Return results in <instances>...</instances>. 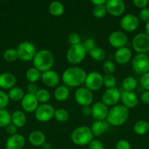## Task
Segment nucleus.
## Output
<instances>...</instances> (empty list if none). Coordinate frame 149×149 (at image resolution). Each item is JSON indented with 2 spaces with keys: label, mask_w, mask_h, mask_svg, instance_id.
<instances>
[{
  "label": "nucleus",
  "mask_w": 149,
  "mask_h": 149,
  "mask_svg": "<svg viewBox=\"0 0 149 149\" xmlns=\"http://www.w3.org/2000/svg\"><path fill=\"white\" fill-rule=\"evenodd\" d=\"M83 114L85 116H90L92 115V109L90 106H84L83 108Z\"/></svg>",
  "instance_id": "603ef678"
},
{
  "label": "nucleus",
  "mask_w": 149,
  "mask_h": 149,
  "mask_svg": "<svg viewBox=\"0 0 149 149\" xmlns=\"http://www.w3.org/2000/svg\"><path fill=\"white\" fill-rule=\"evenodd\" d=\"M83 47L85 48L86 52H90L91 51L93 50L94 48L96 47V40L93 38H89V39H86L84 42L82 43Z\"/></svg>",
  "instance_id": "58836bf2"
},
{
  "label": "nucleus",
  "mask_w": 149,
  "mask_h": 149,
  "mask_svg": "<svg viewBox=\"0 0 149 149\" xmlns=\"http://www.w3.org/2000/svg\"><path fill=\"white\" fill-rule=\"evenodd\" d=\"M29 141L34 146H42L45 143V135L41 131H33L29 135Z\"/></svg>",
  "instance_id": "5701e85b"
},
{
  "label": "nucleus",
  "mask_w": 149,
  "mask_h": 149,
  "mask_svg": "<svg viewBox=\"0 0 149 149\" xmlns=\"http://www.w3.org/2000/svg\"><path fill=\"white\" fill-rule=\"evenodd\" d=\"M134 132L138 135H143L148 131V123L146 121H137L134 125Z\"/></svg>",
  "instance_id": "7c9ffc66"
},
{
  "label": "nucleus",
  "mask_w": 149,
  "mask_h": 149,
  "mask_svg": "<svg viewBox=\"0 0 149 149\" xmlns=\"http://www.w3.org/2000/svg\"><path fill=\"white\" fill-rule=\"evenodd\" d=\"M5 129H6V131H7V132L9 134V135H13L17 134L18 127L16 126H15L13 123L7 125V126L5 127Z\"/></svg>",
  "instance_id": "09e8293b"
},
{
  "label": "nucleus",
  "mask_w": 149,
  "mask_h": 149,
  "mask_svg": "<svg viewBox=\"0 0 149 149\" xmlns=\"http://www.w3.org/2000/svg\"><path fill=\"white\" fill-rule=\"evenodd\" d=\"M132 47L138 53L149 51V36L145 33H139L132 39Z\"/></svg>",
  "instance_id": "1a4fd4ad"
},
{
  "label": "nucleus",
  "mask_w": 149,
  "mask_h": 149,
  "mask_svg": "<svg viewBox=\"0 0 149 149\" xmlns=\"http://www.w3.org/2000/svg\"><path fill=\"white\" fill-rule=\"evenodd\" d=\"M16 77L11 73H3L0 74V87L4 90L14 87Z\"/></svg>",
  "instance_id": "4be33fe9"
},
{
  "label": "nucleus",
  "mask_w": 149,
  "mask_h": 149,
  "mask_svg": "<svg viewBox=\"0 0 149 149\" xmlns=\"http://www.w3.org/2000/svg\"><path fill=\"white\" fill-rule=\"evenodd\" d=\"M145 33L149 36V22L146 23L145 26Z\"/></svg>",
  "instance_id": "6e6d98bb"
},
{
  "label": "nucleus",
  "mask_w": 149,
  "mask_h": 149,
  "mask_svg": "<svg viewBox=\"0 0 149 149\" xmlns=\"http://www.w3.org/2000/svg\"><path fill=\"white\" fill-rule=\"evenodd\" d=\"M70 96V90L66 85H61L56 87L54 91V97L58 101H65Z\"/></svg>",
  "instance_id": "a878e982"
},
{
  "label": "nucleus",
  "mask_w": 149,
  "mask_h": 149,
  "mask_svg": "<svg viewBox=\"0 0 149 149\" xmlns=\"http://www.w3.org/2000/svg\"><path fill=\"white\" fill-rule=\"evenodd\" d=\"M108 42L112 47L119 49L125 47L128 42V38L124 32L121 31H115L110 34Z\"/></svg>",
  "instance_id": "ddd939ff"
},
{
  "label": "nucleus",
  "mask_w": 149,
  "mask_h": 149,
  "mask_svg": "<svg viewBox=\"0 0 149 149\" xmlns=\"http://www.w3.org/2000/svg\"><path fill=\"white\" fill-rule=\"evenodd\" d=\"M10 98L8 97V95L4 91L0 90V110L5 109L7 105L9 103Z\"/></svg>",
  "instance_id": "a19ab883"
},
{
  "label": "nucleus",
  "mask_w": 149,
  "mask_h": 149,
  "mask_svg": "<svg viewBox=\"0 0 149 149\" xmlns=\"http://www.w3.org/2000/svg\"><path fill=\"white\" fill-rule=\"evenodd\" d=\"M18 59L23 61H29L33 60L36 55V48L34 45L30 42H23L19 44L17 48Z\"/></svg>",
  "instance_id": "0eeeda50"
},
{
  "label": "nucleus",
  "mask_w": 149,
  "mask_h": 149,
  "mask_svg": "<svg viewBox=\"0 0 149 149\" xmlns=\"http://www.w3.org/2000/svg\"><path fill=\"white\" fill-rule=\"evenodd\" d=\"M35 96L38 101L42 103H46L51 98V94L45 89H39Z\"/></svg>",
  "instance_id": "72a5a7b5"
},
{
  "label": "nucleus",
  "mask_w": 149,
  "mask_h": 149,
  "mask_svg": "<svg viewBox=\"0 0 149 149\" xmlns=\"http://www.w3.org/2000/svg\"><path fill=\"white\" fill-rule=\"evenodd\" d=\"M115 149H131V145L127 141L121 139L117 142Z\"/></svg>",
  "instance_id": "c03bdc74"
},
{
  "label": "nucleus",
  "mask_w": 149,
  "mask_h": 149,
  "mask_svg": "<svg viewBox=\"0 0 149 149\" xmlns=\"http://www.w3.org/2000/svg\"><path fill=\"white\" fill-rule=\"evenodd\" d=\"M89 55L93 60L96 61H102L105 58V51L102 48L96 47V48L89 52Z\"/></svg>",
  "instance_id": "473e14b6"
},
{
  "label": "nucleus",
  "mask_w": 149,
  "mask_h": 149,
  "mask_svg": "<svg viewBox=\"0 0 149 149\" xmlns=\"http://www.w3.org/2000/svg\"><path fill=\"white\" fill-rule=\"evenodd\" d=\"M116 84V79L112 74H105L103 77V84L108 89L113 88Z\"/></svg>",
  "instance_id": "4c0bfd02"
},
{
  "label": "nucleus",
  "mask_w": 149,
  "mask_h": 149,
  "mask_svg": "<svg viewBox=\"0 0 149 149\" xmlns=\"http://www.w3.org/2000/svg\"><path fill=\"white\" fill-rule=\"evenodd\" d=\"M68 41L70 45H71V46L72 45H78L80 42V37L78 33L73 32V33H70V36H69Z\"/></svg>",
  "instance_id": "37998d69"
},
{
  "label": "nucleus",
  "mask_w": 149,
  "mask_h": 149,
  "mask_svg": "<svg viewBox=\"0 0 149 149\" xmlns=\"http://www.w3.org/2000/svg\"><path fill=\"white\" fill-rule=\"evenodd\" d=\"M121 93L115 87L107 89L102 96V102L107 106H114L121 99Z\"/></svg>",
  "instance_id": "f8f14e48"
},
{
  "label": "nucleus",
  "mask_w": 149,
  "mask_h": 149,
  "mask_svg": "<svg viewBox=\"0 0 149 149\" xmlns=\"http://www.w3.org/2000/svg\"><path fill=\"white\" fill-rule=\"evenodd\" d=\"M34 67L42 72L51 69L54 64V57L52 52L48 49H41L36 52L33 58Z\"/></svg>",
  "instance_id": "f03ea898"
},
{
  "label": "nucleus",
  "mask_w": 149,
  "mask_h": 149,
  "mask_svg": "<svg viewBox=\"0 0 149 149\" xmlns=\"http://www.w3.org/2000/svg\"><path fill=\"white\" fill-rule=\"evenodd\" d=\"M40 71L35 67H31L26 71V78L30 83H35L41 78Z\"/></svg>",
  "instance_id": "c85d7f7f"
},
{
  "label": "nucleus",
  "mask_w": 149,
  "mask_h": 149,
  "mask_svg": "<svg viewBox=\"0 0 149 149\" xmlns=\"http://www.w3.org/2000/svg\"><path fill=\"white\" fill-rule=\"evenodd\" d=\"M93 138L91 130L86 126L78 127L73 130L71 135L72 141L77 146L89 145L93 141Z\"/></svg>",
  "instance_id": "20e7f679"
},
{
  "label": "nucleus",
  "mask_w": 149,
  "mask_h": 149,
  "mask_svg": "<svg viewBox=\"0 0 149 149\" xmlns=\"http://www.w3.org/2000/svg\"><path fill=\"white\" fill-rule=\"evenodd\" d=\"M12 123L11 114L6 109L0 110V127H6L7 125Z\"/></svg>",
  "instance_id": "2f4dec72"
},
{
  "label": "nucleus",
  "mask_w": 149,
  "mask_h": 149,
  "mask_svg": "<svg viewBox=\"0 0 149 149\" xmlns=\"http://www.w3.org/2000/svg\"><path fill=\"white\" fill-rule=\"evenodd\" d=\"M12 123L18 128L22 127L26 122V117L22 111L16 110L11 114Z\"/></svg>",
  "instance_id": "393cba45"
},
{
  "label": "nucleus",
  "mask_w": 149,
  "mask_h": 149,
  "mask_svg": "<svg viewBox=\"0 0 149 149\" xmlns=\"http://www.w3.org/2000/svg\"><path fill=\"white\" fill-rule=\"evenodd\" d=\"M86 51L81 43L72 45L67 52V59L70 63L77 64L84 60Z\"/></svg>",
  "instance_id": "423d86ee"
},
{
  "label": "nucleus",
  "mask_w": 149,
  "mask_h": 149,
  "mask_svg": "<svg viewBox=\"0 0 149 149\" xmlns=\"http://www.w3.org/2000/svg\"><path fill=\"white\" fill-rule=\"evenodd\" d=\"M148 132H149V122H148Z\"/></svg>",
  "instance_id": "4d7b16f0"
},
{
  "label": "nucleus",
  "mask_w": 149,
  "mask_h": 149,
  "mask_svg": "<svg viewBox=\"0 0 149 149\" xmlns=\"http://www.w3.org/2000/svg\"><path fill=\"white\" fill-rule=\"evenodd\" d=\"M140 22L138 17L133 14H127L122 17L120 21V26L124 31L131 32L138 28Z\"/></svg>",
  "instance_id": "4468645a"
},
{
  "label": "nucleus",
  "mask_w": 149,
  "mask_h": 149,
  "mask_svg": "<svg viewBox=\"0 0 149 149\" xmlns=\"http://www.w3.org/2000/svg\"><path fill=\"white\" fill-rule=\"evenodd\" d=\"M129 111L123 105H115L111 108L108 112L107 122L113 126H121L127 122Z\"/></svg>",
  "instance_id": "7ed1b4c3"
},
{
  "label": "nucleus",
  "mask_w": 149,
  "mask_h": 149,
  "mask_svg": "<svg viewBox=\"0 0 149 149\" xmlns=\"http://www.w3.org/2000/svg\"><path fill=\"white\" fill-rule=\"evenodd\" d=\"M108 122H105V120L95 121L92 124L90 128L93 136H100V135H102L108 128Z\"/></svg>",
  "instance_id": "b1692460"
},
{
  "label": "nucleus",
  "mask_w": 149,
  "mask_h": 149,
  "mask_svg": "<svg viewBox=\"0 0 149 149\" xmlns=\"http://www.w3.org/2000/svg\"><path fill=\"white\" fill-rule=\"evenodd\" d=\"M89 149H104V145L100 141L98 140H93L89 144Z\"/></svg>",
  "instance_id": "49530a36"
},
{
  "label": "nucleus",
  "mask_w": 149,
  "mask_h": 149,
  "mask_svg": "<svg viewBox=\"0 0 149 149\" xmlns=\"http://www.w3.org/2000/svg\"><path fill=\"white\" fill-rule=\"evenodd\" d=\"M38 87L35 83H29L27 86V92L29 94L36 95L37 92L38 91Z\"/></svg>",
  "instance_id": "de8ad7c7"
},
{
  "label": "nucleus",
  "mask_w": 149,
  "mask_h": 149,
  "mask_svg": "<svg viewBox=\"0 0 149 149\" xmlns=\"http://www.w3.org/2000/svg\"><path fill=\"white\" fill-rule=\"evenodd\" d=\"M42 149H52V146L50 143L45 142L43 145L42 146Z\"/></svg>",
  "instance_id": "5fc2aeb1"
},
{
  "label": "nucleus",
  "mask_w": 149,
  "mask_h": 149,
  "mask_svg": "<svg viewBox=\"0 0 149 149\" xmlns=\"http://www.w3.org/2000/svg\"><path fill=\"white\" fill-rule=\"evenodd\" d=\"M25 138L23 135L15 134L10 135L6 141L7 149H22L25 145Z\"/></svg>",
  "instance_id": "6ab92c4d"
},
{
  "label": "nucleus",
  "mask_w": 149,
  "mask_h": 149,
  "mask_svg": "<svg viewBox=\"0 0 149 149\" xmlns=\"http://www.w3.org/2000/svg\"><path fill=\"white\" fill-rule=\"evenodd\" d=\"M92 116L96 120L103 121L107 119L108 115V108L102 102H97L92 106Z\"/></svg>",
  "instance_id": "f3484780"
},
{
  "label": "nucleus",
  "mask_w": 149,
  "mask_h": 149,
  "mask_svg": "<svg viewBox=\"0 0 149 149\" xmlns=\"http://www.w3.org/2000/svg\"><path fill=\"white\" fill-rule=\"evenodd\" d=\"M74 98L79 105L84 106H89L93 100V95L90 90L86 87H80L74 93Z\"/></svg>",
  "instance_id": "9b49d317"
},
{
  "label": "nucleus",
  "mask_w": 149,
  "mask_h": 149,
  "mask_svg": "<svg viewBox=\"0 0 149 149\" xmlns=\"http://www.w3.org/2000/svg\"><path fill=\"white\" fill-rule=\"evenodd\" d=\"M91 2L95 5H100V4H104L106 3L105 0H91Z\"/></svg>",
  "instance_id": "864d4df0"
},
{
  "label": "nucleus",
  "mask_w": 149,
  "mask_h": 149,
  "mask_svg": "<svg viewBox=\"0 0 149 149\" xmlns=\"http://www.w3.org/2000/svg\"><path fill=\"white\" fill-rule=\"evenodd\" d=\"M139 17L143 21L149 22V8H143L140 10L139 13Z\"/></svg>",
  "instance_id": "a18cd8bd"
},
{
  "label": "nucleus",
  "mask_w": 149,
  "mask_h": 149,
  "mask_svg": "<svg viewBox=\"0 0 149 149\" xmlns=\"http://www.w3.org/2000/svg\"><path fill=\"white\" fill-rule=\"evenodd\" d=\"M137 86V81L134 77H126L122 82V87L124 91L133 92Z\"/></svg>",
  "instance_id": "c756f323"
},
{
  "label": "nucleus",
  "mask_w": 149,
  "mask_h": 149,
  "mask_svg": "<svg viewBox=\"0 0 149 149\" xmlns=\"http://www.w3.org/2000/svg\"><path fill=\"white\" fill-rule=\"evenodd\" d=\"M55 109L51 105L48 103H42L39 105L34 111L37 120L41 122H46L54 117Z\"/></svg>",
  "instance_id": "6e6552de"
},
{
  "label": "nucleus",
  "mask_w": 149,
  "mask_h": 149,
  "mask_svg": "<svg viewBox=\"0 0 149 149\" xmlns=\"http://www.w3.org/2000/svg\"><path fill=\"white\" fill-rule=\"evenodd\" d=\"M140 100L144 104H149V90H146L142 93L140 96Z\"/></svg>",
  "instance_id": "3c124183"
},
{
  "label": "nucleus",
  "mask_w": 149,
  "mask_h": 149,
  "mask_svg": "<svg viewBox=\"0 0 149 149\" xmlns=\"http://www.w3.org/2000/svg\"><path fill=\"white\" fill-rule=\"evenodd\" d=\"M7 95L10 100H13V101L21 100L25 95L23 90L18 87H14L10 89Z\"/></svg>",
  "instance_id": "cd10ccee"
},
{
  "label": "nucleus",
  "mask_w": 149,
  "mask_h": 149,
  "mask_svg": "<svg viewBox=\"0 0 149 149\" xmlns=\"http://www.w3.org/2000/svg\"><path fill=\"white\" fill-rule=\"evenodd\" d=\"M50 13L54 16H60L64 13V7L61 2L58 1H51L48 7Z\"/></svg>",
  "instance_id": "bb28decb"
},
{
  "label": "nucleus",
  "mask_w": 149,
  "mask_h": 149,
  "mask_svg": "<svg viewBox=\"0 0 149 149\" xmlns=\"http://www.w3.org/2000/svg\"><path fill=\"white\" fill-rule=\"evenodd\" d=\"M140 84L145 90H149V72L143 74L140 78Z\"/></svg>",
  "instance_id": "79ce46f5"
},
{
  "label": "nucleus",
  "mask_w": 149,
  "mask_h": 149,
  "mask_svg": "<svg viewBox=\"0 0 149 149\" xmlns=\"http://www.w3.org/2000/svg\"><path fill=\"white\" fill-rule=\"evenodd\" d=\"M123 106L127 109H133L138 104V97L134 92L124 91L121 95Z\"/></svg>",
  "instance_id": "a211bd4d"
},
{
  "label": "nucleus",
  "mask_w": 149,
  "mask_h": 149,
  "mask_svg": "<svg viewBox=\"0 0 149 149\" xmlns=\"http://www.w3.org/2000/svg\"><path fill=\"white\" fill-rule=\"evenodd\" d=\"M86 78L84 70L77 66L67 68L62 75L63 81L67 87H78L85 82Z\"/></svg>",
  "instance_id": "f257e3e1"
},
{
  "label": "nucleus",
  "mask_w": 149,
  "mask_h": 149,
  "mask_svg": "<svg viewBox=\"0 0 149 149\" xmlns=\"http://www.w3.org/2000/svg\"><path fill=\"white\" fill-rule=\"evenodd\" d=\"M133 3H134V5L137 7L143 9L145 8L148 3V0H134V1H133Z\"/></svg>",
  "instance_id": "8fccbe9b"
},
{
  "label": "nucleus",
  "mask_w": 149,
  "mask_h": 149,
  "mask_svg": "<svg viewBox=\"0 0 149 149\" xmlns=\"http://www.w3.org/2000/svg\"><path fill=\"white\" fill-rule=\"evenodd\" d=\"M107 12L114 16H119L125 11V4L122 0H108L105 3Z\"/></svg>",
  "instance_id": "2eb2a0df"
},
{
  "label": "nucleus",
  "mask_w": 149,
  "mask_h": 149,
  "mask_svg": "<svg viewBox=\"0 0 149 149\" xmlns=\"http://www.w3.org/2000/svg\"><path fill=\"white\" fill-rule=\"evenodd\" d=\"M41 79L44 84L48 87H55L59 82V76L58 73L53 70H49L42 73Z\"/></svg>",
  "instance_id": "aec40b11"
},
{
  "label": "nucleus",
  "mask_w": 149,
  "mask_h": 149,
  "mask_svg": "<svg viewBox=\"0 0 149 149\" xmlns=\"http://www.w3.org/2000/svg\"><path fill=\"white\" fill-rule=\"evenodd\" d=\"M69 113L64 109H58L55 110L54 117L58 122H65L69 119Z\"/></svg>",
  "instance_id": "c9c22d12"
},
{
  "label": "nucleus",
  "mask_w": 149,
  "mask_h": 149,
  "mask_svg": "<svg viewBox=\"0 0 149 149\" xmlns=\"http://www.w3.org/2000/svg\"><path fill=\"white\" fill-rule=\"evenodd\" d=\"M131 58V51L130 50L129 48L127 47L119 48L115 52V59L118 64L124 65V64L127 63Z\"/></svg>",
  "instance_id": "412c9836"
},
{
  "label": "nucleus",
  "mask_w": 149,
  "mask_h": 149,
  "mask_svg": "<svg viewBox=\"0 0 149 149\" xmlns=\"http://www.w3.org/2000/svg\"><path fill=\"white\" fill-rule=\"evenodd\" d=\"M131 67L137 74L149 72V56L146 53H138L132 59Z\"/></svg>",
  "instance_id": "39448f33"
},
{
  "label": "nucleus",
  "mask_w": 149,
  "mask_h": 149,
  "mask_svg": "<svg viewBox=\"0 0 149 149\" xmlns=\"http://www.w3.org/2000/svg\"><path fill=\"white\" fill-rule=\"evenodd\" d=\"M107 12L105 4L100 5H95L93 9V15L97 18H102L106 15Z\"/></svg>",
  "instance_id": "e433bc0d"
},
{
  "label": "nucleus",
  "mask_w": 149,
  "mask_h": 149,
  "mask_svg": "<svg viewBox=\"0 0 149 149\" xmlns=\"http://www.w3.org/2000/svg\"><path fill=\"white\" fill-rule=\"evenodd\" d=\"M84 83L86 88L91 91H96L99 90L103 85V77L97 71H92L86 75Z\"/></svg>",
  "instance_id": "9d476101"
},
{
  "label": "nucleus",
  "mask_w": 149,
  "mask_h": 149,
  "mask_svg": "<svg viewBox=\"0 0 149 149\" xmlns=\"http://www.w3.org/2000/svg\"><path fill=\"white\" fill-rule=\"evenodd\" d=\"M21 106L25 111L28 113H32L35 111L39 106V101L37 99L35 95L27 93L21 100Z\"/></svg>",
  "instance_id": "dca6fc26"
},
{
  "label": "nucleus",
  "mask_w": 149,
  "mask_h": 149,
  "mask_svg": "<svg viewBox=\"0 0 149 149\" xmlns=\"http://www.w3.org/2000/svg\"><path fill=\"white\" fill-rule=\"evenodd\" d=\"M102 70L106 74H112L115 71V64L111 61H106L102 65Z\"/></svg>",
  "instance_id": "ea45409f"
},
{
  "label": "nucleus",
  "mask_w": 149,
  "mask_h": 149,
  "mask_svg": "<svg viewBox=\"0 0 149 149\" xmlns=\"http://www.w3.org/2000/svg\"><path fill=\"white\" fill-rule=\"evenodd\" d=\"M4 59L7 62H13L15 61L16 60L18 59V55L17 49H15L13 48H10L7 49V50L4 51Z\"/></svg>",
  "instance_id": "f704fd0d"
}]
</instances>
